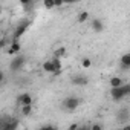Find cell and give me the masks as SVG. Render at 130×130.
I'll return each mask as SVG.
<instances>
[{"label": "cell", "mask_w": 130, "mask_h": 130, "mask_svg": "<svg viewBox=\"0 0 130 130\" xmlns=\"http://www.w3.org/2000/svg\"><path fill=\"white\" fill-rule=\"evenodd\" d=\"M80 104H81L80 98H77V96H69V98H66V100L63 101V109L68 110V112H74V110H77V109L80 107Z\"/></svg>", "instance_id": "cell-1"}, {"label": "cell", "mask_w": 130, "mask_h": 130, "mask_svg": "<svg viewBox=\"0 0 130 130\" xmlns=\"http://www.w3.org/2000/svg\"><path fill=\"white\" fill-rule=\"evenodd\" d=\"M25 57L23 55H20V54H17V57H14L12 58V61H11V64H9V69L12 71V72H15V71H19V69H22L23 68V64H25Z\"/></svg>", "instance_id": "cell-2"}, {"label": "cell", "mask_w": 130, "mask_h": 130, "mask_svg": "<svg viewBox=\"0 0 130 130\" xmlns=\"http://www.w3.org/2000/svg\"><path fill=\"white\" fill-rule=\"evenodd\" d=\"M29 25H31V22H20V23L17 25L15 31H14V40H19V38H20V37L28 31Z\"/></svg>", "instance_id": "cell-3"}, {"label": "cell", "mask_w": 130, "mask_h": 130, "mask_svg": "<svg viewBox=\"0 0 130 130\" xmlns=\"http://www.w3.org/2000/svg\"><path fill=\"white\" fill-rule=\"evenodd\" d=\"M110 96H112L113 101H121L122 98H125V95H124L121 86H119V87H112V89H110Z\"/></svg>", "instance_id": "cell-4"}, {"label": "cell", "mask_w": 130, "mask_h": 130, "mask_svg": "<svg viewBox=\"0 0 130 130\" xmlns=\"http://www.w3.org/2000/svg\"><path fill=\"white\" fill-rule=\"evenodd\" d=\"M20 49H22L20 41H19V40H12V43H11L9 47H8V54H9V55H17V54H20Z\"/></svg>", "instance_id": "cell-5"}, {"label": "cell", "mask_w": 130, "mask_h": 130, "mask_svg": "<svg viewBox=\"0 0 130 130\" xmlns=\"http://www.w3.org/2000/svg\"><path fill=\"white\" fill-rule=\"evenodd\" d=\"M17 101H19V104H20V106H25V104H32V96H31L28 92H25V93L19 95Z\"/></svg>", "instance_id": "cell-6"}, {"label": "cell", "mask_w": 130, "mask_h": 130, "mask_svg": "<svg viewBox=\"0 0 130 130\" xmlns=\"http://www.w3.org/2000/svg\"><path fill=\"white\" fill-rule=\"evenodd\" d=\"M87 83H89V80L84 75H75L72 78V84H75V86H86Z\"/></svg>", "instance_id": "cell-7"}, {"label": "cell", "mask_w": 130, "mask_h": 130, "mask_svg": "<svg viewBox=\"0 0 130 130\" xmlns=\"http://www.w3.org/2000/svg\"><path fill=\"white\" fill-rule=\"evenodd\" d=\"M92 29H93V32H103V29H104L103 22L100 19H93L92 20Z\"/></svg>", "instance_id": "cell-8"}, {"label": "cell", "mask_w": 130, "mask_h": 130, "mask_svg": "<svg viewBox=\"0 0 130 130\" xmlns=\"http://www.w3.org/2000/svg\"><path fill=\"white\" fill-rule=\"evenodd\" d=\"M52 63H54V72H52V74H55V75H60V74H61V71H63V66H61V61H60V58L54 57Z\"/></svg>", "instance_id": "cell-9"}, {"label": "cell", "mask_w": 130, "mask_h": 130, "mask_svg": "<svg viewBox=\"0 0 130 130\" xmlns=\"http://www.w3.org/2000/svg\"><path fill=\"white\" fill-rule=\"evenodd\" d=\"M121 68L122 71H127L130 68V54H124L121 57Z\"/></svg>", "instance_id": "cell-10"}, {"label": "cell", "mask_w": 130, "mask_h": 130, "mask_svg": "<svg viewBox=\"0 0 130 130\" xmlns=\"http://www.w3.org/2000/svg\"><path fill=\"white\" fill-rule=\"evenodd\" d=\"M109 83H110V86H112V87H119V86H122V84H124V80H122L121 77H112Z\"/></svg>", "instance_id": "cell-11"}, {"label": "cell", "mask_w": 130, "mask_h": 130, "mask_svg": "<svg viewBox=\"0 0 130 130\" xmlns=\"http://www.w3.org/2000/svg\"><path fill=\"white\" fill-rule=\"evenodd\" d=\"M118 121H121V122H124V121H127L128 119V110L127 109H122V110H119L118 112Z\"/></svg>", "instance_id": "cell-12"}, {"label": "cell", "mask_w": 130, "mask_h": 130, "mask_svg": "<svg viewBox=\"0 0 130 130\" xmlns=\"http://www.w3.org/2000/svg\"><path fill=\"white\" fill-rule=\"evenodd\" d=\"M43 69H44V72H49V74L54 72V63H52V60H47V61L43 63Z\"/></svg>", "instance_id": "cell-13"}, {"label": "cell", "mask_w": 130, "mask_h": 130, "mask_svg": "<svg viewBox=\"0 0 130 130\" xmlns=\"http://www.w3.org/2000/svg\"><path fill=\"white\" fill-rule=\"evenodd\" d=\"M32 113V104H25L22 106V115L23 116H29Z\"/></svg>", "instance_id": "cell-14"}, {"label": "cell", "mask_w": 130, "mask_h": 130, "mask_svg": "<svg viewBox=\"0 0 130 130\" xmlns=\"http://www.w3.org/2000/svg\"><path fill=\"white\" fill-rule=\"evenodd\" d=\"M87 20H89V12H87V11L80 12V15H78V22H80V23H84V22H87Z\"/></svg>", "instance_id": "cell-15"}, {"label": "cell", "mask_w": 130, "mask_h": 130, "mask_svg": "<svg viewBox=\"0 0 130 130\" xmlns=\"http://www.w3.org/2000/svg\"><path fill=\"white\" fill-rule=\"evenodd\" d=\"M17 127H19V122H17V121H14V122L5 124V125H3V130H14V128H17Z\"/></svg>", "instance_id": "cell-16"}, {"label": "cell", "mask_w": 130, "mask_h": 130, "mask_svg": "<svg viewBox=\"0 0 130 130\" xmlns=\"http://www.w3.org/2000/svg\"><path fill=\"white\" fill-rule=\"evenodd\" d=\"M90 66H92L90 58H83V61H81V68H83V69H89Z\"/></svg>", "instance_id": "cell-17"}, {"label": "cell", "mask_w": 130, "mask_h": 130, "mask_svg": "<svg viewBox=\"0 0 130 130\" xmlns=\"http://www.w3.org/2000/svg\"><path fill=\"white\" fill-rule=\"evenodd\" d=\"M43 5H44L46 9H52V8H55L54 0H43Z\"/></svg>", "instance_id": "cell-18"}, {"label": "cell", "mask_w": 130, "mask_h": 130, "mask_svg": "<svg viewBox=\"0 0 130 130\" xmlns=\"http://www.w3.org/2000/svg\"><path fill=\"white\" fill-rule=\"evenodd\" d=\"M64 54H66V49L64 47H58L55 52H54V57H57V58H60V57H63Z\"/></svg>", "instance_id": "cell-19"}, {"label": "cell", "mask_w": 130, "mask_h": 130, "mask_svg": "<svg viewBox=\"0 0 130 130\" xmlns=\"http://www.w3.org/2000/svg\"><path fill=\"white\" fill-rule=\"evenodd\" d=\"M121 87H122V92H124V95H125V96H128V95H130V84H128V83H124Z\"/></svg>", "instance_id": "cell-20"}, {"label": "cell", "mask_w": 130, "mask_h": 130, "mask_svg": "<svg viewBox=\"0 0 130 130\" xmlns=\"http://www.w3.org/2000/svg\"><path fill=\"white\" fill-rule=\"evenodd\" d=\"M6 44H9V43H8V40H6V38H0V49H2V47H5V46H6Z\"/></svg>", "instance_id": "cell-21"}, {"label": "cell", "mask_w": 130, "mask_h": 130, "mask_svg": "<svg viewBox=\"0 0 130 130\" xmlns=\"http://www.w3.org/2000/svg\"><path fill=\"white\" fill-rule=\"evenodd\" d=\"M54 3H55V6L58 8V6H61V5H64L63 3V0H54Z\"/></svg>", "instance_id": "cell-22"}, {"label": "cell", "mask_w": 130, "mask_h": 130, "mask_svg": "<svg viewBox=\"0 0 130 130\" xmlns=\"http://www.w3.org/2000/svg\"><path fill=\"white\" fill-rule=\"evenodd\" d=\"M103 127L100 125V124H95V125H92V130H101Z\"/></svg>", "instance_id": "cell-23"}, {"label": "cell", "mask_w": 130, "mask_h": 130, "mask_svg": "<svg viewBox=\"0 0 130 130\" xmlns=\"http://www.w3.org/2000/svg\"><path fill=\"white\" fill-rule=\"evenodd\" d=\"M63 3H66V5H71V3H75V0H63Z\"/></svg>", "instance_id": "cell-24"}, {"label": "cell", "mask_w": 130, "mask_h": 130, "mask_svg": "<svg viewBox=\"0 0 130 130\" xmlns=\"http://www.w3.org/2000/svg\"><path fill=\"white\" fill-rule=\"evenodd\" d=\"M19 2H20L22 5H29V2H31V0H19Z\"/></svg>", "instance_id": "cell-25"}, {"label": "cell", "mask_w": 130, "mask_h": 130, "mask_svg": "<svg viewBox=\"0 0 130 130\" xmlns=\"http://www.w3.org/2000/svg\"><path fill=\"white\" fill-rule=\"evenodd\" d=\"M3 78H5V75H3V72H2V71H0V83L3 81Z\"/></svg>", "instance_id": "cell-26"}, {"label": "cell", "mask_w": 130, "mask_h": 130, "mask_svg": "<svg viewBox=\"0 0 130 130\" xmlns=\"http://www.w3.org/2000/svg\"><path fill=\"white\" fill-rule=\"evenodd\" d=\"M69 128H71V130H75V128H78V125H77V124H72Z\"/></svg>", "instance_id": "cell-27"}, {"label": "cell", "mask_w": 130, "mask_h": 130, "mask_svg": "<svg viewBox=\"0 0 130 130\" xmlns=\"http://www.w3.org/2000/svg\"><path fill=\"white\" fill-rule=\"evenodd\" d=\"M0 15H2V6H0Z\"/></svg>", "instance_id": "cell-28"}, {"label": "cell", "mask_w": 130, "mask_h": 130, "mask_svg": "<svg viewBox=\"0 0 130 130\" xmlns=\"http://www.w3.org/2000/svg\"><path fill=\"white\" fill-rule=\"evenodd\" d=\"M75 2H80V0H75Z\"/></svg>", "instance_id": "cell-29"}]
</instances>
